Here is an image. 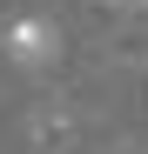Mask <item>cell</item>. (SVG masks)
I'll return each instance as SVG.
<instances>
[{
  "mask_svg": "<svg viewBox=\"0 0 148 154\" xmlns=\"http://www.w3.org/2000/svg\"><path fill=\"white\" fill-rule=\"evenodd\" d=\"M47 54H54V27H47L40 14H27V20H14V27H7V60H20V67H40Z\"/></svg>",
  "mask_w": 148,
  "mask_h": 154,
  "instance_id": "6da1fadb",
  "label": "cell"
}]
</instances>
